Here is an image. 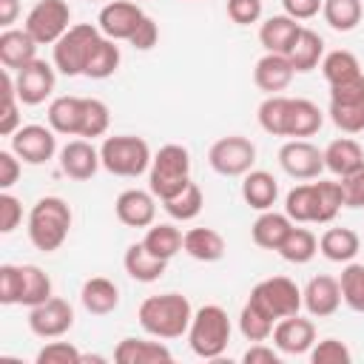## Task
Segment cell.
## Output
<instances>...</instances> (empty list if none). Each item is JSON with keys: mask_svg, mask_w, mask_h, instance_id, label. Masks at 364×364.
<instances>
[{"mask_svg": "<svg viewBox=\"0 0 364 364\" xmlns=\"http://www.w3.org/2000/svg\"><path fill=\"white\" fill-rule=\"evenodd\" d=\"M313 199H316V219L318 225H327L338 216V210L344 208V193H341V182L333 179H318L313 182Z\"/></svg>", "mask_w": 364, "mask_h": 364, "instance_id": "37", "label": "cell"}, {"mask_svg": "<svg viewBox=\"0 0 364 364\" xmlns=\"http://www.w3.org/2000/svg\"><path fill=\"white\" fill-rule=\"evenodd\" d=\"M358 250H361V239L353 228H327L318 239V253L336 264L353 262L358 256Z\"/></svg>", "mask_w": 364, "mask_h": 364, "instance_id": "29", "label": "cell"}, {"mask_svg": "<svg viewBox=\"0 0 364 364\" xmlns=\"http://www.w3.org/2000/svg\"><path fill=\"white\" fill-rule=\"evenodd\" d=\"M102 37H105V34H102L100 26H94V23H77V26H71V28L54 43V57H51L54 68H57L60 74H65V77H80V74H85V65H88V60H91V54H94V48L100 46Z\"/></svg>", "mask_w": 364, "mask_h": 364, "instance_id": "6", "label": "cell"}, {"mask_svg": "<svg viewBox=\"0 0 364 364\" xmlns=\"http://www.w3.org/2000/svg\"><path fill=\"white\" fill-rule=\"evenodd\" d=\"M14 85H17V97L23 105H40L54 94L57 68H54V63H46L37 57L26 68L14 71Z\"/></svg>", "mask_w": 364, "mask_h": 364, "instance_id": "12", "label": "cell"}, {"mask_svg": "<svg viewBox=\"0 0 364 364\" xmlns=\"http://www.w3.org/2000/svg\"><path fill=\"white\" fill-rule=\"evenodd\" d=\"M142 20H145V11L134 0H108L97 14L100 31L111 40H131V34Z\"/></svg>", "mask_w": 364, "mask_h": 364, "instance_id": "14", "label": "cell"}, {"mask_svg": "<svg viewBox=\"0 0 364 364\" xmlns=\"http://www.w3.org/2000/svg\"><path fill=\"white\" fill-rule=\"evenodd\" d=\"M114 213L125 228H151L156 219V196L142 188H128L117 196Z\"/></svg>", "mask_w": 364, "mask_h": 364, "instance_id": "17", "label": "cell"}, {"mask_svg": "<svg viewBox=\"0 0 364 364\" xmlns=\"http://www.w3.org/2000/svg\"><path fill=\"white\" fill-rule=\"evenodd\" d=\"M338 284H341V301L350 310L364 313V264L361 262H347L341 276H338Z\"/></svg>", "mask_w": 364, "mask_h": 364, "instance_id": "42", "label": "cell"}, {"mask_svg": "<svg viewBox=\"0 0 364 364\" xmlns=\"http://www.w3.org/2000/svg\"><path fill=\"white\" fill-rule=\"evenodd\" d=\"M88 3H102V0H88Z\"/></svg>", "mask_w": 364, "mask_h": 364, "instance_id": "58", "label": "cell"}, {"mask_svg": "<svg viewBox=\"0 0 364 364\" xmlns=\"http://www.w3.org/2000/svg\"><path fill=\"white\" fill-rule=\"evenodd\" d=\"M122 267H125V273H128L134 282L151 284V282H156V279L165 276L168 262L159 259V256H154L142 242H134V245H128V250H125V256H122Z\"/></svg>", "mask_w": 364, "mask_h": 364, "instance_id": "26", "label": "cell"}, {"mask_svg": "<svg viewBox=\"0 0 364 364\" xmlns=\"http://www.w3.org/2000/svg\"><path fill=\"white\" fill-rule=\"evenodd\" d=\"M330 119H333V125L338 128V131H344V134H358V131H364V97L361 100H355V102H344V105H338V102H330Z\"/></svg>", "mask_w": 364, "mask_h": 364, "instance_id": "46", "label": "cell"}, {"mask_svg": "<svg viewBox=\"0 0 364 364\" xmlns=\"http://www.w3.org/2000/svg\"><path fill=\"white\" fill-rule=\"evenodd\" d=\"M134 3H139V0H134Z\"/></svg>", "mask_w": 364, "mask_h": 364, "instance_id": "59", "label": "cell"}, {"mask_svg": "<svg viewBox=\"0 0 364 364\" xmlns=\"http://www.w3.org/2000/svg\"><path fill=\"white\" fill-rule=\"evenodd\" d=\"M284 262H290V264H307L316 253H318V239H316V233L313 230H307V228H290V233L284 236V242L279 245V250H276Z\"/></svg>", "mask_w": 364, "mask_h": 364, "instance_id": "35", "label": "cell"}, {"mask_svg": "<svg viewBox=\"0 0 364 364\" xmlns=\"http://www.w3.org/2000/svg\"><path fill=\"white\" fill-rule=\"evenodd\" d=\"M301 31V23L290 14H273L259 26V43L270 54H287Z\"/></svg>", "mask_w": 364, "mask_h": 364, "instance_id": "22", "label": "cell"}, {"mask_svg": "<svg viewBox=\"0 0 364 364\" xmlns=\"http://www.w3.org/2000/svg\"><path fill=\"white\" fill-rule=\"evenodd\" d=\"M71 327H74V307L60 296H51L37 307H28V330L37 338H60Z\"/></svg>", "mask_w": 364, "mask_h": 364, "instance_id": "11", "label": "cell"}, {"mask_svg": "<svg viewBox=\"0 0 364 364\" xmlns=\"http://www.w3.org/2000/svg\"><path fill=\"white\" fill-rule=\"evenodd\" d=\"M17 14H20V3L17 0H0V26L3 28H11Z\"/></svg>", "mask_w": 364, "mask_h": 364, "instance_id": "57", "label": "cell"}, {"mask_svg": "<svg viewBox=\"0 0 364 364\" xmlns=\"http://www.w3.org/2000/svg\"><path fill=\"white\" fill-rule=\"evenodd\" d=\"M341 193H344V208L364 210V168L353 171L350 176H341Z\"/></svg>", "mask_w": 364, "mask_h": 364, "instance_id": "52", "label": "cell"}, {"mask_svg": "<svg viewBox=\"0 0 364 364\" xmlns=\"http://www.w3.org/2000/svg\"><path fill=\"white\" fill-rule=\"evenodd\" d=\"M321 74H324V80H327L330 88H336V85H347V82L364 77L358 57H355L353 51H347V48L327 51V54L321 57Z\"/></svg>", "mask_w": 364, "mask_h": 364, "instance_id": "33", "label": "cell"}, {"mask_svg": "<svg viewBox=\"0 0 364 364\" xmlns=\"http://www.w3.org/2000/svg\"><path fill=\"white\" fill-rule=\"evenodd\" d=\"M247 301L262 310L270 321H279L284 316H296L304 304H301V287L287 279V276H270L253 284Z\"/></svg>", "mask_w": 364, "mask_h": 364, "instance_id": "7", "label": "cell"}, {"mask_svg": "<svg viewBox=\"0 0 364 364\" xmlns=\"http://www.w3.org/2000/svg\"><path fill=\"white\" fill-rule=\"evenodd\" d=\"M279 358H282V353L273 350V347H267L264 341H253L245 350V355H242L245 364H279Z\"/></svg>", "mask_w": 364, "mask_h": 364, "instance_id": "55", "label": "cell"}, {"mask_svg": "<svg viewBox=\"0 0 364 364\" xmlns=\"http://www.w3.org/2000/svg\"><path fill=\"white\" fill-rule=\"evenodd\" d=\"M364 168V148L353 136H338L324 148V171L333 176H350L353 171Z\"/></svg>", "mask_w": 364, "mask_h": 364, "instance_id": "25", "label": "cell"}, {"mask_svg": "<svg viewBox=\"0 0 364 364\" xmlns=\"http://www.w3.org/2000/svg\"><path fill=\"white\" fill-rule=\"evenodd\" d=\"M20 171H23V159L11 148L0 151V191L14 188V182L20 179Z\"/></svg>", "mask_w": 364, "mask_h": 364, "instance_id": "53", "label": "cell"}, {"mask_svg": "<svg viewBox=\"0 0 364 364\" xmlns=\"http://www.w3.org/2000/svg\"><path fill=\"white\" fill-rule=\"evenodd\" d=\"M321 57H324V40H321V34L301 26V31H299L293 48L287 51V60H290L293 71H296V74H307V71H313L316 65H321Z\"/></svg>", "mask_w": 364, "mask_h": 364, "instance_id": "32", "label": "cell"}, {"mask_svg": "<svg viewBox=\"0 0 364 364\" xmlns=\"http://www.w3.org/2000/svg\"><path fill=\"white\" fill-rule=\"evenodd\" d=\"M111 125V111L102 100L97 97H85V105H82V128H80V136L82 139H97L108 131Z\"/></svg>", "mask_w": 364, "mask_h": 364, "instance_id": "44", "label": "cell"}, {"mask_svg": "<svg viewBox=\"0 0 364 364\" xmlns=\"http://www.w3.org/2000/svg\"><path fill=\"white\" fill-rule=\"evenodd\" d=\"M310 361L313 364H350L353 361V353L344 341L338 338H321L313 344L310 350Z\"/></svg>", "mask_w": 364, "mask_h": 364, "instance_id": "47", "label": "cell"}, {"mask_svg": "<svg viewBox=\"0 0 364 364\" xmlns=\"http://www.w3.org/2000/svg\"><path fill=\"white\" fill-rule=\"evenodd\" d=\"M273 347L282 355H304L316 344V324L304 316H284L273 324Z\"/></svg>", "mask_w": 364, "mask_h": 364, "instance_id": "15", "label": "cell"}, {"mask_svg": "<svg viewBox=\"0 0 364 364\" xmlns=\"http://www.w3.org/2000/svg\"><path fill=\"white\" fill-rule=\"evenodd\" d=\"M284 213H287L293 222H299V225H304V222H313V219H316L313 182H307V185H296V188H290V191H287V196H284Z\"/></svg>", "mask_w": 364, "mask_h": 364, "instance_id": "43", "label": "cell"}, {"mask_svg": "<svg viewBox=\"0 0 364 364\" xmlns=\"http://www.w3.org/2000/svg\"><path fill=\"white\" fill-rule=\"evenodd\" d=\"M23 28L40 46H54L71 28V9L65 0H37L26 14Z\"/></svg>", "mask_w": 364, "mask_h": 364, "instance_id": "8", "label": "cell"}, {"mask_svg": "<svg viewBox=\"0 0 364 364\" xmlns=\"http://www.w3.org/2000/svg\"><path fill=\"white\" fill-rule=\"evenodd\" d=\"M80 301L91 316H108L119 307V287L108 276H91L82 282Z\"/></svg>", "mask_w": 364, "mask_h": 364, "instance_id": "24", "label": "cell"}, {"mask_svg": "<svg viewBox=\"0 0 364 364\" xmlns=\"http://www.w3.org/2000/svg\"><path fill=\"white\" fill-rule=\"evenodd\" d=\"M253 162H256V145L242 134L219 136L208 151V165L219 176H245L247 171H253Z\"/></svg>", "mask_w": 364, "mask_h": 364, "instance_id": "9", "label": "cell"}, {"mask_svg": "<svg viewBox=\"0 0 364 364\" xmlns=\"http://www.w3.org/2000/svg\"><path fill=\"white\" fill-rule=\"evenodd\" d=\"M273 324L262 310H256L250 301L242 304V313H239V333L247 338V341H267L273 336Z\"/></svg>", "mask_w": 364, "mask_h": 364, "instance_id": "45", "label": "cell"}, {"mask_svg": "<svg viewBox=\"0 0 364 364\" xmlns=\"http://www.w3.org/2000/svg\"><path fill=\"white\" fill-rule=\"evenodd\" d=\"M37 40L26 28H3L0 31V63L9 71L26 68L31 60H37Z\"/></svg>", "mask_w": 364, "mask_h": 364, "instance_id": "19", "label": "cell"}, {"mask_svg": "<svg viewBox=\"0 0 364 364\" xmlns=\"http://www.w3.org/2000/svg\"><path fill=\"white\" fill-rule=\"evenodd\" d=\"M301 304L313 318H327L341 307V284L333 276H313L301 290Z\"/></svg>", "mask_w": 364, "mask_h": 364, "instance_id": "18", "label": "cell"}, {"mask_svg": "<svg viewBox=\"0 0 364 364\" xmlns=\"http://www.w3.org/2000/svg\"><path fill=\"white\" fill-rule=\"evenodd\" d=\"M11 151L26 165H46L57 154V131L51 125H20L11 134Z\"/></svg>", "mask_w": 364, "mask_h": 364, "instance_id": "10", "label": "cell"}, {"mask_svg": "<svg viewBox=\"0 0 364 364\" xmlns=\"http://www.w3.org/2000/svg\"><path fill=\"white\" fill-rule=\"evenodd\" d=\"M182 250L196 262H219L225 256L228 245H225V236L213 228H191V230H185Z\"/></svg>", "mask_w": 364, "mask_h": 364, "instance_id": "31", "label": "cell"}, {"mask_svg": "<svg viewBox=\"0 0 364 364\" xmlns=\"http://www.w3.org/2000/svg\"><path fill=\"white\" fill-rule=\"evenodd\" d=\"M321 17L333 31H353L361 17H364V6L361 0H324L321 3Z\"/></svg>", "mask_w": 364, "mask_h": 364, "instance_id": "36", "label": "cell"}, {"mask_svg": "<svg viewBox=\"0 0 364 364\" xmlns=\"http://www.w3.org/2000/svg\"><path fill=\"white\" fill-rule=\"evenodd\" d=\"M20 267H23V296H20L23 307H37L54 296L51 279H48V273H43V267H37V264H20Z\"/></svg>", "mask_w": 364, "mask_h": 364, "instance_id": "41", "label": "cell"}, {"mask_svg": "<svg viewBox=\"0 0 364 364\" xmlns=\"http://www.w3.org/2000/svg\"><path fill=\"white\" fill-rule=\"evenodd\" d=\"M100 168H102L100 148H94L91 139H71V142H65V145L60 148V171H63L68 179L85 182V179H91Z\"/></svg>", "mask_w": 364, "mask_h": 364, "instance_id": "16", "label": "cell"}, {"mask_svg": "<svg viewBox=\"0 0 364 364\" xmlns=\"http://www.w3.org/2000/svg\"><path fill=\"white\" fill-rule=\"evenodd\" d=\"M287 108H290V97H284V94H267L259 102V111H256V119H259L262 131L270 134V136H284Z\"/></svg>", "mask_w": 364, "mask_h": 364, "instance_id": "39", "label": "cell"}, {"mask_svg": "<svg viewBox=\"0 0 364 364\" xmlns=\"http://www.w3.org/2000/svg\"><path fill=\"white\" fill-rule=\"evenodd\" d=\"M71 208L65 199L60 196H40L31 210H28V242L43 250V253H54L63 247V242L68 239L71 230Z\"/></svg>", "mask_w": 364, "mask_h": 364, "instance_id": "2", "label": "cell"}, {"mask_svg": "<svg viewBox=\"0 0 364 364\" xmlns=\"http://www.w3.org/2000/svg\"><path fill=\"white\" fill-rule=\"evenodd\" d=\"M23 296V267L0 264V304H20Z\"/></svg>", "mask_w": 364, "mask_h": 364, "instance_id": "49", "label": "cell"}, {"mask_svg": "<svg viewBox=\"0 0 364 364\" xmlns=\"http://www.w3.org/2000/svg\"><path fill=\"white\" fill-rule=\"evenodd\" d=\"M156 40H159V26L154 23V17L145 14V20L136 26V31L131 34L128 43H131L136 51H151V48L156 46Z\"/></svg>", "mask_w": 364, "mask_h": 364, "instance_id": "54", "label": "cell"}, {"mask_svg": "<svg viewBox=\"0 0 364 364\" xmlns=\"http://www.w3.org/2000/svg\"><path fill=\"white\" fill-rule=\"evenodd\" d=\"M293 74L296 71H293L287 54H270V51H264V57H259L256 65H253V82L264 94H282L290 85Z\"/></svg>", "mask_w": 364, "mask_h": 364, "instance_id": "20", "label": "cell"}, {"mask_svg": "<svg viewBox=\"0 0 364 364\" xmlns=\"http://www.w3.org/2000/svg\"><path fill=\"white\" fill-rule=\"evenodd\" d=\"M114 361L117 364H159V361H173V353L162 341L122 338L114 347Z\"/></svg>", "mask_w": 364, "mask_h": 364, "instance_id": "27", "label": "cell"}, {"mask_svg": "<svg viewBox=\"0 0 364 364\" xmlns=\"http://www.w3.org/2000/svg\"><path fill=\"white\" fill-rule=\"evenodd\" d=\"M182 239H185V233H182L176 225H171V222H159V225H151V228L145 230L142 245H145L154 256L171 262V259L182 250Z\"/></svg>", "mask_w": 364, "mask_h": 364, "instance_id": "34", "label": "cell"}, {"mask_svg": "<svg viewBox=\"0 0 364 364\" xmlns=\"http://www.w3.org/2000/svg\"><path fill=\"white\" fill-rule=\"evenodd\" d=\"M136 318H139V327L148 336L171 341V338L188 336L193 307H191L188 296H182V293H156V296L142 299V304L136 310Z\"/></svg>", "mask_w": 364, "mask_h": 364, "instance_id": "1", "label": "cell"}, {"mask_svg": "<svg viewBox=\"0 0 364 364\" xmlns=\"http://www.w3.org/2000/svg\"><path fill=\"white\" fill-rule=\"evenodd\" d=\"M119 63H122V51H119V46H117V40L102 37L100 46L94 48L91 60H88L82 77H88V80H108V77L119 68Z\"/></svg>", "mask_w": 364, "mask_h": 364, "instance_id": "40", "label": "cell"}, {"mask_svg": "<svg viewBox=\"0 0 364 364\" xmlns=\"http://www.w3.org/2000/svg\"><path fill=\"white\" fill-rule=\"evenodd\" d=\"M37 364H82V353L71 341H48L40 347Z\"/></svg>", "mask_w": 364, "mask_h": 364, "instance_id": "48", "label": "cell"}, {"mask_svg": "<svg viewBox=\"0 0 364 364\" xmlns=\"http://www.w3.org/2000/svg\"><path fill=\"white\" fill-rule=\"evenodd\" d=\"M279 165L293 179H318L324 171V151L310 139H287L279 148Z\"/></svg>", "mask_w": 364, "mask_h": 364, "instance_id": "13", "label": "cell"}, {"mask_svg": "<svg viewBox=\"0 0 364 364\" xmlns=\"http://www.w3.org/2000/svg\"><path fill=\"white\" fill-rule=\"evenodd\" d=\"M293 228V219L287 213H279V210H262L256 216V222L250 225V236L259 247L264 250H279V245L284 242V236L290 233Z\"/></svg>", "mask_w": 364, "mask_h": 364, "instance_id": "30", "label": "cell"}, {"mask_svg": "<svg viewBox=\"0 0 364 364\" xmlns=\"http://www.w3.org/2000/svg\"><path fill=\"white\" fill-rule=\"evenodd\" d=\"M188 182H191V154H188V148L176 145V142L162 145L154 154L151 168H148V191L159 202H165L173 193H179Z\"/></svg>", "mask_w": 364, "mask_h": 364, "instance_id": "4", "label": "cell"}, {"mask_svg": "<svg viewBox=\"0 0 364 364\" xmlns=\"http://www.w3.org/2000/svg\"><path fill=\"white\" fill-rule=\"evenodd\" d=\"M230 318L225 313V307L219 304H202L193 318H191V327H188V344L193 350V355L205 358V361H213L219 358L228 344H230Z\"/></svg>", "mask_w": 364, "mask_h": 364, "instance_id": "3", "label": "cell"}, {"mask_svg": "<svg viewBox=\"0 0 364 364\" xmlns=\"http://www.w3.org/2000/svg\"><path fill=\"white\" fill-rule=\"evenodd\" d=\"M202 205H205V196H202V188H199L193 179H191L179 193H173L171 199L162 202L165 213H168L171 219H176V222H191V219H196L199 210H202Z\"/></svg>", "mask_w": 364, "mask_h": 364, "instance_id": "38", "label": "cell"}, {"mask_svg": "<svg viewBox=\"0 0 364 364\" xmlns=\"http://www.w3.org/2000/svg\"><path fill=\"white\" fill-rule=\"evenodd\" d=\"M20 222H23V202L14 193L3 191L0 193V233H14Z\"/></svg>", "mask_w": 364, "mask_h": 364, "instance_id": "50", "label": "cell"}, {"mask_svg": "<svg viewBox=\"0 0 364 364\" xmlns=\"http://www.w3.org/2000/svg\"><path fill=\"white\" fill-rule=\"evenodd\" d=\"M82 105H85V97H74V94L54 97V100L48 102L46 119H48V125H51L57 134L80 136V128H82Z\"/></svg>", "mask_w": 364, "mask_h": 364, "instance_id": "23", "label": "cell"}, {"mask_svg": "<svg viewBox=\"0 0 364 364\" xmlns=\"http://www.w3.org/2000/svg\"><path fill=\"white\" fill-rule=\"evenodd\" d=\"M321 125H324V114H321V108L313 100H307V97H290L284 136H290V139H307V136L318 134Z\"/></svg>", "mask_w": 364, "mask_h": 364, "instance_id": "21", "label": "cell"}, {"mask_svg": "<svg viewBox=\"0 0 364 364\" xmlns=\"http://www.w3.org/2000/svg\"><path fill=\"white\" fill-rule=\"evenodd\" d=\"M321 3L324 0H282L284 6V14H290L293 20H310L321 11Z\"/></svg>", "mask_w": 364, "mask_h": 364, "instance_id": "56", "label": "cell"}, {"mask_svg": "<svg viewBox=\"0 0 364 364\" xmlns=\"http://www.w3.org/2000/svg\"><path fill=\"white\" fill-rule=\"evenodd\" d=\"M262 11H264V3H262V0H228V17H230L236 26L259 23Z\"/></svg>", "mask_w": 364, "mask_h": 364, "instance_id": "51", "label": "cell"}, {"mask_svg": "<svg viewBox=\"0 0 364 364\" xmlns=\"http://www.w3.org/2000/svg\"><path fill=\"white\" fill-rule=\"evenodd\" d=\"M242 199L253 210H270L279 199V182L270 171H247L242 176Z\"/></svg>", "mask_w": 364, "mask_h": 364, "instance_id": "28", "label": "cell"}, {"mask_svg": "<svg viewBox=\"0 0 364 364\" xmlns=\"http://www.w3.org/2000/svg\"><path fill=\"white\" fill-rule=\"evenodd\" d=\"M100 159L102 168L114 176H125V179H136L151 168V145L142 136L134 134H114L105 136L100 145Z\"/></svg>", "mask_w": 364, "mask_h": 364, "instance_id": "5", "label": "cell"}]
</instances>
